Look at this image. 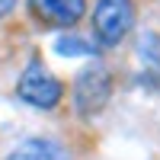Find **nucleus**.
<instances>
[{"label":"nucleus","instance_id":"1","mask_svg":"<svg viewBox=\"0 0 160 160\" xmlns=\"http://www.w3.org/2000/svg\"><path fill=\"white\" fill-rule=\"evenodd\" d=\"M131 22H135L131 0H99L93 10V26L102 45H118L128 35Z\"/></svg>","mask_w":160,"mask_h":160},{"label":"nucleus","instance_id":"2","mask_svg":"<svg viewBox=\"0 0 160 160\" xmlns=\"http://www.w3.org/2000/svg\"><path fill=\"white\" fill-rule=\"evenodd\" d=\"M16 93L29 102V106H38V109H51V106H58L61 102V83L55 77L48 74L45 64H29V68L22 71L19 77V83H16Z\"/></svg>","mask_w":160,"mask_h":160},{"label":"nucleus","instance_id":"3","mask_svg":"<svg viewBox=\"0 0 160 160\" xmlns=\"http://www.w3.org/2000/svg\"><path fill=\"white\" fill-rule=\"evenodd\" d=\"M109 93H112V80L102 68H90L77 77V87H74V99H77V109L90 115V112H99L106 102H109Z\"/></svg>","mask_w":160,"mask_h":160},{"label":"nucleus","instance_id":"4","mask_svg":"<svg viewBox=\"0 0 160 160\" xmlns=\"http://www.w3.org/2000/svg\"><path fill=\"white\" fill-rule=\"evenodd\" d=\"M29 7L51 26H74L83 16V0H29Z\"/></svg>","mask_w":160,"mask_h":160},{"label":"nucleus","instance_id":"5","mask_svg":"<svg viewBox=\"0 0 160 160\" xmlns=\"http://www.w3.org/2000/svg\"><path fill=\"white\" fill-rule=\"evenodd\" d=\"M10 160H68V151L55 138H32V141H22L10 154Z\"/></svg>","mask_w":160,"mask_h":160},{"label":"nucleus","instance_id":"6","mask_svg":"<svg viewBox=\"0 0 160 160\" xmlns=\"http://www.w3.org/2000/svg\"><path fill=\"white\" fill-rule=\"evenodd\" d=\"M55 48L61 51V55H90V42H83V38H74V35L58 38Z\"/></svg>","mask_w":160,"mask_h":160},{"label":"nucleus","instance_id":"7","mask_svg":"<svg viewBox=\"0 0 160 160\" xmlns=\"http://www.w3.org/2000/svg\"><path fill=\"white\" fill-rule=\"evenodd\" d=\"M10 10H13V0H0V19H3Z\"/></svg>","mask_w":160,"mask_h":160}]
</instances>
